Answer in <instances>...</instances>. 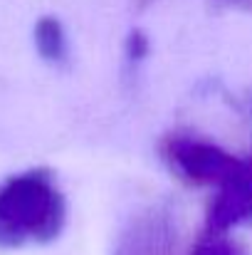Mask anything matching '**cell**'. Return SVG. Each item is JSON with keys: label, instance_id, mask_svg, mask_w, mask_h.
<instances>
[{"label": "cell", "instance_id": "1", "mask_svg": "<svg viewBox=\"0 0 252 255\" xmlns=\"http://www.w3.org/2000/svg\"><path fill=\"white\" fill-rule=\"evenodd\" d=\"M62 223L57 191L45 173H25L0 186V246L50 241Z\"/></svg>", "mask_w": 252, "mask_h": 255}, {"label": "cell", "instance_id": "2", "mask_svg": "<svg viewBox=\"0 0 252 255\" xmlns=\"http://www.w3.org/2000/svg\"><path fill=\"white\" fill-rule=\"evenodd\" d=\"M37 45L47 57H57L60 52V30L52 22H40L37 27Z\"/></svg>", "mask_w": 252, "mask_h": 255}, {"label": "cell", "instance_id": "3", "mask_svg": "<svg viewBox=\"0 0 252 255\" xmlns=\"http://www.w3.org/2000/svg\"><path fill=\"white\" fill-rule=\"evenodd\" d=\"M195 255H235V253H233L230 248H225V246H215V243H213V246H203Z\"/></svg>", "mask_w": 252, "mask_h": 255}]
</instances>
